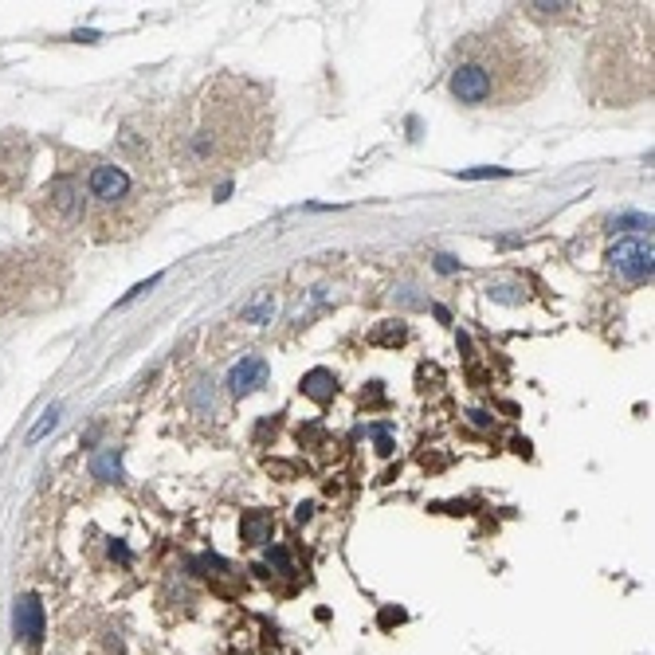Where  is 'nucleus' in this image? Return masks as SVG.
Returning a JSON list of instances; mask_svg holds the SVG:
<instances>
[{
    "label": "nucleus",
    "mask_w": 655,
    "mask_h": 655,
    "mask_svg": "<svg viewBox=\"0 0 655 655\" xmlns=\"http://www.w3.org/2000/svg\"><path fill=\"white\" fill-rule=\"evenodd\" d=\"M271 530H275V522H271L267 510H247V515L240 518V538L252 542V546L271 542Z\"/></svg>",
    "instance_id": "8"
},
{
    "label": "nucleus",
    "mask_w": 655,
    "mask_h": 655,
    "mask_svg": "<svg viewBox=\"0 0 655 655\" xmlns=\"http://www.w3.org/2000/svg\"><path fill=\"white\" fill-rule=\"evenodd\" d=\"M264 134V102L244 99V87L235 78H220L201 102V122L181 134V165L189 173H213L220 165L252 157Z\"/></svg>",
    "instance_id": "2"
},
{
    "label": "nucleus",
    "mask_w": 655,
    "mask_h": 655,
    "mask_svg": "<svg viewBox=\"0 0 655 655\" xmlns=\"http://www.w3.org/2000/svg\"><path fill=\"white\" fill-rule=\"evenodd\" d=\"M271 310H275V303H271V298H264L259 307H247L244 318H247V322H264V318H271Z\"/></svg>",
    "instance_id": "13"
},
{
    "label": "nucleus",
    "mask_w": 655,
    "mask_h": 655,
    "mask_svg": "<svg viewBox=\"0 0 655 655\" xmlns=\"http://www.w3.org/2000/svg\"><path fill=\"white\" fill-rule=\"evenodd\" d=\"M83 208H87V196L78 189L75 177H56L47 181L44 189V204H39V213L51 216V224H78L83 220Z\"/></svg>",
    "instance_id": "4"
},
{
    "label": "nucleus",
    "mask_w": 655,
    "mask_h": 655,
    "mask_svg": "<svg viewBox=\"0 0 655 655\" xmlns=\"http://www.w3.org/2000/svg\"><path fill=\"white\" fill-rule=\"evenodd\" d=\"M12 624H16V636L24 639L28 648H39V639H44V605H39V597L24 593L16 597V608H12Z\"/></svg>",
    "instance_id": "6"
},
{
    "label": "nucleus",
    "mask_w": 655,
    "mask_h": 655,
    "mask_svg": "<svg viewBox=\"0 0 655 655\" xmlns=\"http://www.w3.org/2000/svg\"><path fill=\"white\" fill-rule=\"evenodd\" d=\"M303 392L310 400H318V404H326L334 397V373L330 369H314V373H307L303 377Z\"/></svg>",
    "instance_id": "9"
},
{
    "label": "nucleus",
    "mask_w": 655,
    "mask_h": 655,
    "mask_svg": "<svg viewBox=\"0 0 655 655\" xmlns=\"http://www.w3.org/2000/svg\"><path fill=\"white\" fill-rule=\"evenodd\" d=\"M87 192H90V201H95L99 208H126L130 201H134V181H130V173L122 165L95 161L90 165V173H87Z\"/></svg>",
    "instance_id": "3"
},
{
    "label": "nucleus",
    "mask_w": 655,
    "mask_h": 655,
    "mask_svg": "<svg viewBox=\"0 0 655 655\" xmlns=\"http://www.w3.org/2000/svg\"><path fill=\"white\" fill-rule=\"evenodd\" d=\"M460 177H463V181H475V177H506V169H463Z\"/></svg>",
    "instance_id": "14"
},
{
    "label": "nucleus",
    "mask_w": 655,
    "mask_h": 655,
    "mask_svg": "<svg viewBox=\"0 0 655 655\" xmlns=\"http://www.w3.org/2000/svg\"><path fill=\"white\" fill-rule=\"evenodd\" d=\"M90 471H95V479H107V483L122 479V463H118V452L110 448V452L95 455V463H90Z\"/></svg>",
    "instance_id": "10"
},
{
    "label": "nucleus",
    "mask_w": 655,
    "mask_h": 655,
    "mask_svg": "<svg viewBox=\"0 0 655 655\" xmlns=\"http://www.w3.org/2000/svg\"><path fill=\"white\" fill-rule=\"evenodd\" d=\"M56 424H59V404H51V409H44V416H39V424L28 431V443H39Z\"/></svg>",
    "instance_id": "11"
},
{
    "label": "nucleus",
    "mask_w": 655,
    "mask_h": 655,
    "mask_svg": "<svg viewBox=\"0 0 655 655\" xmlns=\"http://www.w3.org/2000/svg\"><path fill=\"white\" fill-rule=\"evenodd\" d=\"M264 381H267V361L264 358H244L228 373V389L235 392V397H247V392H255Z\"/></svg>",
    "instance_id": "7"
},
{
    "label": "nucleus",
    "mask_w": 655,
    "mask_h": 655,
    "mask_svg": "<svg viewBox=\"0 0 655 655\" xmlns=\"http://www.w3.org/2000/svg\"><path fill=\"white\" fill-rule=\"evenodd\" d=\"M542 78L546 59L538 51L515 32L491 28L460 47L448 87L463 107H515L542 87Z\"/></svg>",
    "instance_id": "1"
},
{
    "label": "nucleus",
    "mask_w": 655,
    "mask_h": 655,
    "mask_svg": "<svg viewBox=\"0 0 655 655\" xmlns=\"http://www.w3.org/2000/svg\"><path fill=\"white\" fill-rule=\"evenodd\" d=\"M267 566L275 569V573H283V577H295V566H291V554H286V549H267Z\"/></svg>",
    "instance_id": "12"
},
{
    "label": "nucleus",
    "mask_w": 655,
    "mask_h": 655,
    "mask_svg": "<svg viewBox=\"0 0 655 655\" xmlns=\"http://www.w3.org/2000/svg\"><path fill=\"white\" fill-rule=\"evenodd\" d=\"M608 259L624 279H632V283L651 279V240H624V244L612 247Z\"/></svg>",
    "instance_id": "5"
}]
</instances>
